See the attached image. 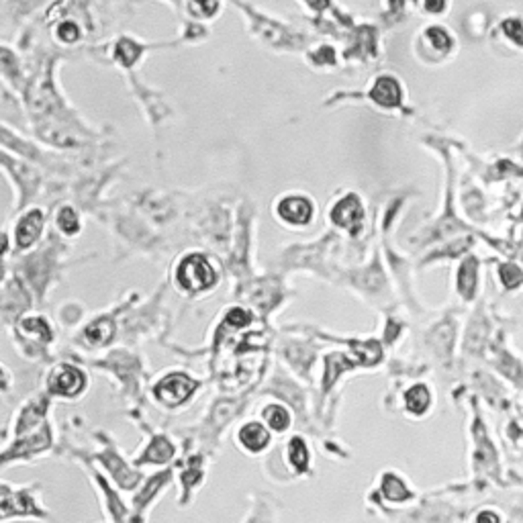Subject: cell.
Segmentation results:
<instances>
[{"label":"cell","instance_id":"5","mask_svg":"<svg viewBox=\"0 0 523 523\" xmlns=\"http://www.w3.org/2000/svg\"><path fill=\"white\" fill-rule=\"evenodd\" d=\"M43 213L41 209H31L25 215L21 217L15 225V244L19 249H27L33 244H37V240L41 237L43 231Z\"/></svg>","mask_w":523,"mask_h":523},{"label":"cell","instance_id":"9","mask_svg":"<svg viewBox=\"0 0 523 523\" xmlns=\"http://www.w3.org/2000/svg\"><path fill=\"white\" fill-rule=\"evenodd\" d=\"M264 421L272 431H286L290 428V413L282 405H268L264 409Z\"/></svg>","mask_w":523,"mask_h":523},{"label":"cell","instance_id":"3","mask_svg":"<svg viewBox=\"0 0 523 523\" xmlns=\"http://www.w3.org/2000/svg\"><path fill=\"white\" fill-rule=\"evenodd\" d=\"M194 380H190L186 374H170L168 378H164L157 387H155V397L174 407V405H180L185 403L190 395H192V389H194Z\"/></svg>","mask_w":523,"mask_h":523},{"label":"cell","instance_id":"1","mask_svg":"<svg viewBox=\"0 0 523 523\" xmlns=\"http://www.w3.org/2000/svg\"><path fill=\"white\" fill-rule=\"evenodd\" d=\"M176 284L188 295H201L217 284V270L205 253H188L176 266Z\"/></svg>","mask_w":523,"mask_h":523},{"label":"cell","instance_id":"7","mask_svg":"<svg viewBox=\"0 0 523 523\" xmlns=\"http://www.w3.org/2000/svg\"><path fill=\"white\" fill-rule=\"evenodd\" d=\"M237 442L242 444V448H246L247 452L258 454L262 450L268 448L270 444V431L266 426H262L260 421H249L242 430L237 431Z\"/></svg>","mask_w":523,"mask_h":523},{"label":"cell","instance_id":"6","mask_svg":"<svg viewBox=\"0 0 523 523\" xmlns=\"http://www.w3.org/2000/svg\"><path fill=\"white\" fill-rule=\"evenodd\" d=\"M331 219L336 225L343 227V229L358 231L362 227V219H364V209H362V203L358 201V196L348 194L345 198H341L331 209Z\"/></svg>","mask_w":523,"mask_h":523},{"label":"cell","instance_id":"13","mask_svg":"<svg viewBox=\"0 0 523 523\" xmlns=\"http://www.w3.org/2000/svg\"><path fill=\"white\" fill-rule=\"evenodd\" d=\"M474 260H468V264H464L460 272V288L464 292V297H472V288H474Z\"/></svg>","mask_w":523,"mask_h":523},{"label":"cell","instance_id":"17","mask_svg":"<svg viewBox=\"0 0 523 523\" xmlns=\"http://www.w3.org/2000/svg\"><path fill=\"white\" fill-rule=\"evenodd\" d=\"M426 6H428V10H431V13H439V10H444L446 0H428Z\"/></svg>","mask_w":523,"mask_h":523},{"label":"cell","instance_id":"4","mask_svg":"<svg viewBox=\"0 0 523 523\" xmlns=\"http://www.w3.org/2000/svg\"><path fill=\"white\" fill-rule=\"evenodd\" d=\"M86 384V374L74 366H60L52 374L49 391L60 397H74L78 395Z\"/></svg>","mask_w":523,"mask_h":523},{"label":"cell","instance_id":"10","mask_svg":"<svg viewBox=\"0 0 523 523\" xmlns=\"http://www.w3.org/2000/svg\"><path fill=\"white\" fill-rule=\"evenodd\" d=\"M374 100H378V102H382V104H387V107H393V104H397L399 102V86L395 84V80H391V78H380L378 82H376V86H374Z\"/></svg>","mask_w":523,"mask_h":523},{"label":"cell","instance_id":"8","mask_svg":"<svg viewBox=\"0 0 523 523\" xmlns=\"http://www.w3.org/2000/svg\"><path fill=\"white\" fill-rule=\"evenodd\" d=\"M405 403H407V409H409L411 413H415V415L426 413L431 403L430 389H428L426 384H415V387H411V389L407 391V395H405Z\"/></svg>","mask_w":523,"mask_h":523},{"label":"cell","instance_id":"12","mask_svg":"<svg viewBox=\"0 0 523 523\" xmlns=\"http://www.w3.org/2000/svg\"><path fill=\"white\" fill-rule=\"evenodd\" d=\"M56 221H58L60 231L65 233V235H76L80 231V219H78V213L72 207H62Z\"/></svg>","mask_w":523,"mask_h":523},{"label":"cell","instance_id":"14","mask_svg":"<svg viewBox=\"0 0 523 523\" xmlns=\"http://www.w3.org/2000/svg\"><path fill=\"white\" fill-rule=\"evenodd\" d=\"M382 491H384V494H387L391 501H403L405 497L399 494V491L407 492V489H405V485L400 483L397 476H387V478H384V485H382Z\"/></svg>","mask_w":523,"mask_h":523},{"label":"cell","instance_id":"2","mask_svg":"<svg viewBox=\"0 0 523 523\" xmlns=\"http://www.w3.org/2000/svg\"><path fill=\"white\" fill-rule=\"evenodd\" d=\"M274 213L282 225L292 227V229H301V227H307L315 221L317 207L309 194L290 192V194H284L282 198H278L276 205H274Z\"/></svg>","mask_w":523,"mask_h":523},{"label":"cell","instance_id":"11","mask_svg":"<svg viewBox=\"0 0 523 523\" xmlns=\"http://www.w3.org/2000/svg\"><path fill=\"white\" fill-rule=\"evenodd\" d=\"M288 458H290V464L297 468V470H307L309 466V448L305 444L303 437H292L290 444H288Z\"/></svg>","mask_w":523,"mask_h":523},{"label":"cell","instance_id":"16","mask_svg":"<svg viewBox=\"0 0 523 523\" xmlns=\"http://www.w3.org/2000/svg\"><path fill=\"white\" fill-rule=\"evenodd\" d=\"M503 31L507 33V37H509V39H513L515 43L523 45V25L520 23V21H515V19L507 21V23L503 25Z\"/></svg>","mask_w":523,"mask_h":523},{"label":"cell","instance_id":"15","mask_svg":"<svg viewBox=\"0 0 523 523\" xmlns=\"http://www.w3.org/2000/svg\"><path fill=\"white\" fill-rule=\"evenodd\" d=\"M501 280L507 288H513L522 282V272L515 264H505L501 266Z\"/></svg>","mask_w":523,"mask_h":523},{"label":"cell","instance_id":"18","mask_svg":"<svg viewBox=\"0 0 523 523\" xmlns=\"http://www.w3.org/2000/svg\"><path fill=\"white\" fill-rule=\"evenodd\" d=\"M478 523H499V517L491 511H485V513L478 515Z\"/></svg>","mask_w":523,"mask_h":523}]
</instances>
